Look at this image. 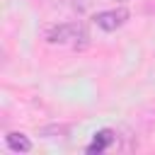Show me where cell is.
I'll list each match as a JSON object with an SVG mask.
<instances>
[{"label": "cell", "instance_id": "5b68a950", "mask_svg": "<svg viewBox=\"0 0 155 155\" xmlns=\"http://www.w3.org/2000/svg\"><path fill=\"white\" fill-rule=\"evenodd\" d=\"M56 2L63 5V7H68V10H73V12H78V15H82V12H87L92 7L94 0H56Z\"/></svg>", "mask_w": 155, "mask_h": 155}, {"label": "cell", "instance_id": "8992f818", "mask_svg": "<svg viewBox=\"0 0 155 155\" xmlns=\"http://www.w3.org/2000/svg\"><path fill=\"white\" fill-rule=\"evenodd\" d=\"M39 133H41V136H46V138L65 136V133H68V126H65V124H48V126H41V128H39Z\"/></svg>", "mask_w": 155, "mask_h": 155}, {"label": "cell", "instance_id": "52a82bcc", "mask_svg": "<svg viewBox=\"0 0 155 155\" xmlns=\"http://www.w3.org/2000/svg\"><path fill=\"white\" fill-rule=\"evenodd\" d=\"M116 2H126V0H116Z\"/></svg>", "mask_w": 155, "mask_h": 155}, {"label": "cell", "instance_id": "3957f363", "mask_svg": "<svg viewBox=\"0 0 155 155\" xmlns=\"http://www.w3.org/2000/svg\"><path fill=\"white\" fill-rule=\"evenodd\" d=\"M114 143H116V133H114L111 128H102V131L94 133L92 143L87 145V153H90V155H94V153H104V150L111 148Z\"/></svg>", "mask_w": 155, "mask_h": 155}, {"label": "cell", "instance_id": "7a4b0ae2", "mask_svg": "<svg viewBox=\"0 0 155 155\" xmlns=\"http://www.w3.org/2000/svg\"><path fill=\"white\" fill-rule=\"evenodd\" d=\"M128 17H131V12H128L124 5H119V7H111V10L97 12V15L92 17V22H94L102 31H116L119 27H124V24L128 22Z\"/></svg>", "mask_w": 155, "mask_h": 155}, {"label": "cell", "instance_id": "6da1fadb", "mask_svg": "<svg viewBox=\"0 0 155 155\" xmlns=\"http://www.w3.org/2000/svg\"><path fill=\"white\" fill-rule=\"evenodd\" d=\"M44 39L51 46H70L73 51H82L90 46V31L82 22H58L44 29Z\"/></svg>", "mask_w": 155, "mask_h": 155}, {"label": "cell", "instance_id": "277c9868", "mask_svg": "<svg viewBox=\"0 0 155 155\" xmlns=\"http://www.w3.org/2000/svg\"><path fill=\"white\" fill-rule=\"evenodd\" d=\"M5 145H7L12 153H29V150H31V140H29L24 133H19V131L7 133V136H5Z\"/></svg>", "mask_w": 155, "mask_h": 155}]
</instances>
